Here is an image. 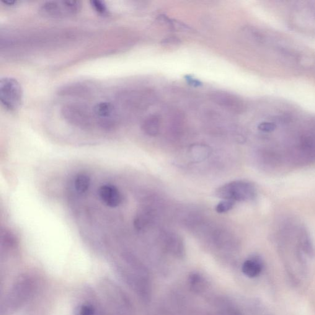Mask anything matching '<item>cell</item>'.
Listing matches in <instances>:
<instances>
[{
	"instance_id": "cell-1",
	"label": "cell",
	"mask_w": 315,
	"mask_h": 315,
	"mask_svg": "<svg viewBox=\"0 0 315 315\" xmlns=\"http://www.w3.org/2000/svg\"><path fill=\"white\" fill-rule=\"evenodd\" d=\"M216 197L223 200L234 201H247L256 196L254 185L243 180H236L219 187L215 193Z\"/></svg>"
},
{
	"instance_id": "cell-2",
	"label": "cell",
	"mask_w": 315,
	"mask_h": 315,
	"mask_svg": "<svg viewBox=\"0 0 315 315\" xmlns=\"http://www.w3.org/2000/svg\"><path fill=\"white\" fill-rule=\"evenodd\" d=\"M23 91L16 79L4 77L0 80V100L2 106L9 112H15L22 104Z\"/></svg>"
},
{
	"instance_id": "cell-3",
	"label": "cell",
	"mask_w": 315,
	"mask_h": 315,
	"mask_svg": "<svg viewBox=\"0 0 315 315\" xmlns=\"http://www.w3.org/2000/svg\"><path fill=\"white\" fill-rule=\"evenodd\" d=\"M33 286L32 280L28 278L22 279L17 283L2 304L1 314H11L19 309L32 293Z\"/></svg>"
},
{
	"instance_id": "cell-4",
	"label": "cell",
	"mask_w": 315,
	"mask_h": 315,
	"mask_svg": "<svg viewBox=\"0 0 315 315\" xmlns=\"http://www.w3.org/2000/svg\"><path fill=\"white\" fill-rule=\"evenodd\" d=\"M81 7L79 1H50L42 4L40 12L43 16L59 19L78 14Z\"/></svg>"
},
{
	"instance_id": "cell-5",
	"label": "cell",
	"mask_w": 315,
	"mask_h": 315,
	"mask_svg": "<svg viewBox=\"0 0 315 315\" xmlns=\"http://www.w3.org/2000/svg\"><path fill=\"white\" fill-rule=\"evenodd\" d=\"M210 99L219 107L234 114H241L244 112V102L232 93L224 91H213L210 93Z\"/></svg>"
},
{
	"instance_id": "cell-6",
	"label": "cell",
	"mask_w": 315,
	"mask_h": 315,
	"mask_svg": "<svg viewBox=\"0 0 315 315\" xmlns=\"http://www.w3.org/2000/svg\"><path fill=\"white\" fill-rule=\"evenodd\" d=\"M84 105L68 104L63 108V115L69 123L78 127L86 128L91 124V114Z\"/></svg>"
},
{
	"instance_id": "cell-7",
	"label": "cell",
	"mask_w": 315,
	"mask_h": 315,
	"mask_svg": "<svg viewBox=\"0 0 315 315\" xmlns=\"http://www.w3.org/2000/svg\"><path fill=\"white\" fill-rule=\"evenodd\" d=\"M93 114L97 120L98 123L103 128L110 129L114 126L117 112L112 103L102 102L95 106L93 109Z\"/></svg>"
},
{
	"instance_id": "cell-8",
	"label": "cell",
	"mask_w": 315,
	"mask_h": 315,
	"mask_svg": "<svg viewBox=\"0 0 315 315\" xmlns=\"http://www.w3.org/2000/svg\"><path fill=\"white\" fill-rule=\"evenodd\" d=\"M210 309L205 315H242L236 304L224 297H216L210 302Z\"/></svg>"
},
{
	"instance_id": "cell-9",
	"label": "cell",
	"mask_w": 315,
	"mask_h": 315,
	"mask_svg": "<svg viewBox=\"0 0 315 315\" xmlns=\"http://www.w3.org/2000/svg\"><path fill=\"white\" fill-rule=\"evenodd\" d=\"M99 195L100 200L108 207L117 208L123 201V196L115 185H102L99 188Z\"/></svg>"
},
{
	"instance_id": "cell-10",
	"label": "cell",
	"mask_w": 315,
	"mask_h": 315,
	"mask_svg": "<svg viewBox=\"0 0 315 315\" xmlns=\"http://www.w3.org/2000/svg\"><path fill=\"white\" fill-rule=\"evenodd\" d=\"M187 284L189 290L197 295L205 293L209 288L208 280L198 273H191L188 276Z\"/></svg>"
},
{
	"instance_id": "cell-11",
	"label": "cell",
	"mask_w": 315,
	"mask_h": 315,
	"mask_svg": "<svg viewBox=\"0 0 315 315\" xmlns=\"http://www.w3.org/2000/svg\"><path fill=\"white\" fill-rule=\"evenodd\" d=\"M263 270V263L259 257H253L245 260L241 267L242 272L247 277H257Z\"/></svg>"
},
{
	"instance_id": "cell-12",
	"label": "cell",
	"mask_w": 315,
	"mask_h": 315,
	"mask_svg": "<svg viewBox=\"0 0 315 315\" xmlns=\"http://www.w3.org/2000/svg\"><path fill=\"white\" fill-rule=\"evenodd\" d=\"M160 125L161 121L159 117L156 115H152L144 120L142 125V130L147 135L155 137L159 133Z\"/></svg>"
},
{
	"instance_id": "cell-13",
	"label": "cell",
	"mask_w": 315,
	"mask_h": 315,
	"mask_svg": "<svg viewBox=\"0 0 315 315\" xmlns=\"http://www.w3.org/2000/svg\"><path fill=\"white\" fill-rule=\"evenodd\" d=\"M158 20L159 22L162 23V24H166L171 29L177 31V32H192L193 29L188 25L184 24L180 21H178L177 20L169 19V17L166 16L164 15H159L158 18Z\"/></svg>"
},
{
	"instance_id": "cell-14",
	"label": "cell",
	"mask_w": 315,
	"mask_h": 315,
	"mask_svg": "<svg viewBox=\"0 0 315 315\" xmlns=\"http://www.w3.org/2000/svg\"><path fill=\"white\" fill-rule=\"evenodd\" d=\"M91 179L88 175L80 173L77 175L74 179V187L77 193L79 194H84L88 190Z\"/></svg>"
},
{
	"instance_id": "cell-15",
	"label": "cell",
	"mask_w": 315,
	"mask_h": 315,
	"mask_svg": "<svg viewBox=\"0 0 315 315\" xmlns=\"http://www.w3.org/2000/svg\"><path fill=\"white\" fill-rule=\"evenodd\" d=\"M235 202L232 200H223L216 206L217 213H225L231 211L234 208Z\"/></svg>"
},
{
	"instance_id": "cell-16",
	"label": "cell",
	"mask_w": 315,
	"mask_h": 315,
	"mask_svg": "<svg viewBox=\"0 0 315 315\" xmlns=\"http://www.w3.org/2000/svg\"><path fill=\"white\" fill-rule=\"evenodd\" d=\"M91 6L95 11L100 15H107L108 9L107 5L104 1H98V0H92L91 2Z\"/></svg>"
},
{
	"instance_id": "cell-17",
	"label": "cell",
	"mask_w": 315,
	"mask_h": 315,
	"mask_svg": "<svg viewBox=\"0 0 315 315\" xmlns=\"http://www.w3.org/2000/svg\"><path fill=\"white\" fill-rule=\"evenodd\" d=\"M96 310L92 305L84 304L79 307L77 315H96Z\"/></svg>"
},
{
	"instance_id": "cell-18",
	"label": "cell",
	"mask_w": 315,
	"mask_h": 315,
	"mask_svg": "<svg viewBox=\"0 0 315 315\" xmlns=\"http://www.w3.org/2000/svg\"><path fill=\"white\" fill-rule=\"evenodd\" d=\"M258 129L260 131L265 132V133H270L274 131L276 129V126L274 123L270 122H263L259 124L258 126Z\"/></svg>"
},
{
	"instance_id": "cell-19",
	"label": "cell",
	"mask_w": 315,
	"mask_h": 315,
	"mask_svg": "<svg viewBox=\"0 0 315 315\" xmlns=\"http://www.w3.org/2000/svg\"><path fill=\"white\" fill-rule=\"evenodd\" d=\"M161 43L162 45L164 46L179 45L180 43H181V40H180L179 38L175 37H167L164 38V39L162 40Z\"/></svg>"
},
{
	"instance_id": "cell-20",
	"label": "cell",
	"mask_w": 315,
	"mask_h": 315,
	"mask_svg": "<svg viewBox=\"0 0 315 315\" xmlns=\"http://www.w3.org/2000/svg\"><path fill=\"white\" fill-rule=\"evenodd\" d=\"M186 79L187 80L188 82H189L191 85H193V86H199L202 84L198 80L192 79V77L190 76L187 77Z\"/></svg>"
}]
</instances>
